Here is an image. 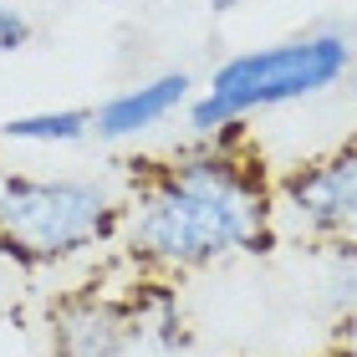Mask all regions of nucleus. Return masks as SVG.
<instances>
[{
	"mask_svg": "<svg viewBox=\"0 0 357 357\" xmlns=\"http://www.w3.org/2000/svg\"><path fill=\"white\" fill-rule=\"evenodd\" d=\"M281 240L275 174L245 133L189 138L164 158H138L123 189L118 245L138 275H178L266 255Z\"/></svg>",
	"mask_w": 357,
	"mask_h": 357,
	"instance_id": "1",
	"label": "nucleus"
},
{
	"mask_svg": "<svg viewBox=\"0 0 357 357\" xmlns=\"http://www.w3.org/2000/svg\"><path fill=\"white\" fill-rule=\"evenodd\" d=\"M123 194L92 174H0V255L46 271L118 240Z\"/></svg>",
	"mask_w": 357,
	"mask_h": 357,
	"instance_id": "2",
	"label": "nucleus"
},
{
	"mask_svg": "<svg viewBox=\"0 0 357 357\" xmlns=\"http://www.w3.org/2000/svg\"><path fill=\"white\" fill-rule=\"evenodd\" d=\"M357 67V41L352 31L321 26L301 31V36L250 46V52L225 56L204 82V97L215 102L230 123H245L250 112L291 107V102H312V97L342 87Z\"/></svg>",
	"mask_w": 357,
	"mask_h": 357,
	"instance_id": "3",
	"label": "nucleus"
},
{
	"mask_svg": "<svg viewBox=\"0 0 357 357\" xmlns=\"http://www.w3.org/2000/svg\"><path fill=\"white\" fill-rule=\"evenodd\" d=\"M275 215L306 245L357 240V133L275 174Z\"/></svg>",
	"mask_w": 357,
	"mask_h": 357,
	"instance_id": "4",
	"label": "nucleus"
},
{
	"mask_svg": "<svg viewBox=\"0 0 357 357\" xmlns=\"http://www.w3.org/2000/svg\"><path fill=\"white\" fill-rule=\"evenodd\" d=\"M46 357H128L138 352V321L128 306V291L77 286L46 306L41 321Z\"/></svg>",
	"mask_w": 357,
	"mask_h": 357,
	"instance_id": "5",
	"label": "nucleus"
},
{
	"mask_svg": "<svg viewBox=\"0 0 357 357\" xmlns=\"http://www.w3.org/2000/svg\"><path fill=\"white\" fill-rule=\"evenodd\" d=\"M194 102V77L178 67V72H158V77H143V82L123 87L102 97L92 107V138L97 143H128V138H143L149 128L178 118Z\"/></svg>",
	"mask_w": 357,
	"mask_h": 357,
	"instance_id": "6",
	"label": "nucleus"
},
{
	"mask_svg": "<svg viewBox=\"0 0 357 357\" xmlns=\"http://www.w3.org/2000/svg\"><path fill=\"white\" fill-rule=\"evenodd\" d=\"M128 306H133L138 321V347H153L164 357H178L194 347V327L184 317V301H178V286L164 275H133L128 281Z\"/></svg>",
	"mask_w": 357,
	"mask_h": 357,
	"instance_id": "7",
	"label": "nucleus"
},
{
	"mask_svg": "<svg viewBox=\"0 0 357 357\" xmlns=\"http://www.w3.org/2000/svg\"><path fill=\"white\" fill-rule=\"evenodd\" d=\"M312 266V301L332 321H347L357 312V240H312L306 245Z\"/></svg>",
	"mask_w": 357,
	"mask_h": 357,
	"instance_id": "8",
	"label": "nucleus"
},
{
	"mask_svg": "<svg viewBox=\"0 0 357 357\" xmlns=\"http://www.w3.org/2000/svg\"><path fill=\"white\" fill-rule=\"evenodd\" d=\"M6 143L26 149H67V143L92 138V107H46V112H21V118L0 123Z\"/></svg>",
	"mask_w": 357,
	"mask_h": 357,
	"instance_id": "9",
	"label": "nucleus"
},
{
	"mask_svg": "<svg viewBox=\"0 0 357 357\" xmlns=\"http://www.w3.org/2000/svg\"><path fill=\"white\" fill-rule=\"evenodd\" d=\"M26 46H31V15L21 6H6V0H0V56L26 52Z\"/></svg>",
	"mask_w": 357,
	"mask_h": 357,
	"instance_id": "10",
	"label": "nucleus"
},
{
	"mask_svg": "<svg viewBox=\"0 0 357 357\" xmlns=\"http://www.w3.org/2000/svg\"><path fill=\"white\" fill-rule=\"evenodd\" d=\"M327 357H357V312H352L347 321H337V327H332Z\"/></svg>",
	"mask_w": 357,
	"mask_h": 357,
	"instance_id": "11",
	"label": "nucleus"
},
{
	"mask_svg": "<svg viewBox=\"0 0 357 357\" xmlns=\"http://www.w3.org/2000/svg\"><path fill=\"white\" fill-rule=\"evenodd\" d=\"M352 77H357V67H352Z\"/></svg>",
	"mask_w": 357,
	"mask_h": 357,
	"instance_id": "12",
	"label": "nucleus"
}]
</instances>
